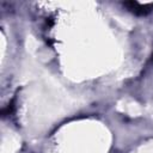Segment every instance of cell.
I'll return each mask as SVG.
<instances>
[{
    "instance_id": "1",
    "label": "cell",
    "mask_w": 153,
    "mask_h": 153,
    "mask_svg": "<svg viewBox=\"0 0 153 153\" xmlns=\"http://www.w3.org/2000/svg\"><path fill=\"white\" fill-rule=\"evenodd\" d=\"M126 7H128L129 11L134 12L137 16H145L147 13H149L153 10V2H148V4H140L137 1H127L123 4Z\"/></svg>"
}]
</instances>
